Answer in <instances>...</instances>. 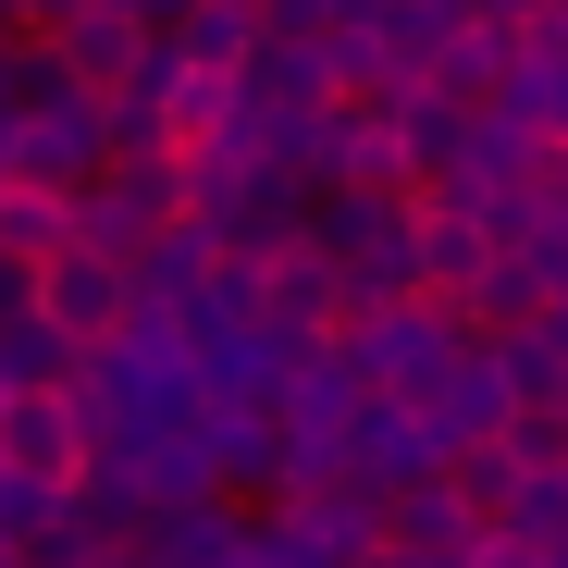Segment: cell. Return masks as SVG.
<instances>
[{"label": "cell", "instance_id": "4fadbf2b", "mask_svg": "<svg viewBox=\"0 0 568 568\" xmlns=\"http://www.w3.org/2000/svg\"><path fill=\"white\" fill-rule=\"evenodd\" d=\"M0 384H74V346L50 322H13V334H0Z\"/></svg>", "mask_w": 568, "mask_h": 568}, {"label": "cell", "instance_id": "ba28073f", "mask_svg": "<svg viewBox=\"0 0 568 568\" xmlns=\"http://www.w3.org/2000/svg\"><path fill=\"white\" fill-rule=\"evenodd\" d=\"M235 556H247V519L223 495H199V507H173V519L136 531V568H235Z\"/></svg>", "mask_w": 568, "mask_h": 568}, {"label": "cell", "instance_id": "7c38bea8", "mask_svg": "<svg viewBox=\"0 0 568 568\" xmlns=\"http://www.w3.org/2000/svg\"><path fill=\"white\" fill-rule=\"evenodd\" d=\"M50 247H74V223H62V199H13V185H0V260H50Z\"/></svg>", "mask_w": 568, "mask_h": 568}, {"label": "cell", "instance_id": "3957f363", "mask_svg": "<svg viewBox=\"0 0 568 568\" xmlns=\"http://www.w3.org/2000/svg\"><path fill=\"white\" fill-rule=\"evenodd\" d=\"M87 457H100V445H87V420H74L62 384H13V396H0V483H26V495H74Z\"/></svg>", "mask_w": 568, "mask_h": 568}, {"label": "cell", "instance_id": "2e32d148", "mask_svg": "<svg viewBox=\"0 0 568 568\" xmlns=\"http://www.w3.org/2000/svg\"><path fill=\"white\" fill-rule=\"evenodd\" d=\"M13 322H38V297H26V260H0V334Z\"/></svg>", "mask_w": 568, "mask_h": 568}, {"label": "cell", "instance_id": "8fae6325", "mask_svg": "<svg viewBox=\"0 0 568 568\" xmlns=\"http://www.w3.org/2000/svg\"><path fill=\"white\" fill-rule=\"evenodd\" d=\"M495 531H507L519 556H556V544H568V457H556V469H519V495H507Z\"/></svg>", "mask_w": 568, "mask_h": 568}, {"label": "cell", "instance_id": "7a4b0ae2", "mask_svg": "<svg viewBox=\"0 0 568 568\" xmlns=\"http://www.w3.org/2000/svg\"><path fill=\"white\" fill-rule=\"evenodd\" d=\"M62 223H74V247H87V260H136L161 223H185V173H173V149H112V161H100V185H87Z\"/></svg>", "mask_w": 568, "mask_h": 568}, {"label": "cell", "instance_id": "30bf717a", "mask_svg": "<svg viewBox=\"0 0 568 568\" xmlns=\"http://www.w3.org/2000/svg\"><path fill=\"white\" fill-rule=\"evenodd\" d=\"M469 544H483V531L457 519V495H445V483L384 495V556H408V568H420V556H469Z\"/></svg>", "mask_w": 568, "mask_h": 568}, {"label": "cell", "instance_id": "9c48e42d", "mask_svg": "<svg viewBox=\"0 0 568 568\" xmlns=\"http://www.w3.org/2000/svg\"><path fill=\"white\" fill-rule=\"evenodd\" d=\"M495 384H507V420L519 408L531 420H568V346H556V322H531V334L495 346Z\"/></svg>", "mask_w": 568, "mask_h": 568}, {"label": "cell", "instance_id": "5b68a950", "mask_svg": "<svg viewBox=\"0 0 568 568\" xmlns=\"http://www.w3.org/2000/svg\"><path fill=\"white\" fill-rule=\"evenodd\" d=\"M26 297H38V322L87 358V346H112L124 322H136V297H124V260H87V247H50L38 272H26Z\"/></svg>", "mask_w": 568, "mask_h": 568}, {"label": "cell", "instance_id": "277c9868", "mask_svg": "<svg viewBox=\"0 0 568 568\" xmlns=\"http://www.w3.org/2000/svg\"><path fill=\"white\" fill-rule=\"evenodd\" d=\"M433 469H445V445H433V420H420V408L358 396V420H346V457H334V483H346V495H371V507H384V495H420Z\"/></svg>", "mask_w": 568, "mask_h": 568}, {"label": "cell", "instance_id": "6da1fadb", "mask_svg": "<svg viewBox=\"0 0 568 568\" xmlns=\"http://www.w3.org/2000/svg\"><path fill=\"white\" fill-rule=\"evenodd\" d=\"M100 161H112V124H100V100H74V87H50V62H38V87H26V112H13V136H0V185L13 199H87L100 185Z\"/></svg>", "mask_w": 568, "mask_h": 568}, {"label": "cell", "instance_id": "5bb4252c", "mask_svg": "<svg viewBox=\"0 0 568 568\" xmlns=\"http://www.w3.org/2000/svg\"><path fill=\"white\" fill-rule=\"evenodd\" d=\"M495 457H507V469H556V457H568V420H531V408H519V420L495 433Z\"/></svg>", "mask_w": 568, "mask_h": 568}, {"label": "cell", "instance_id": "8992f818", "mask_svg": "<svg viewBox=\"0 0 568 568\" xmlns=\"http://www.w3.org/2000/svg\"><path fill=\"white\" fill-rule=\"evenodd\" d=\"M38 62H50V87H74V100H112V87L149 62V26H124V13H74Z\"/></svg>", "mask_w": 568, "mask_h": 568}, {"label": "cell", "instance_id": "52a82bcc", "mask_svg": "<svg viewBox=\"0 0 568 568\" xmlns=\"http://www.w3.org/2000/svg\"><path fill=\"white\" fill-rule=\"evenodd\" d=\"M161 62H173V74H211V87H235V74L260 62V26H247V13H223V0H185V13L161 26Z\"/></svg>", "mask_w": 568, "mask_h": 568}, {"label": "cell", "instance_id": "9a60e30c", "mask_svg": "<svg viewBox=\"0 0 568 568\" xmlns=\"http://www.w3.org/2000/svg\"><path fill=\"white\" fill-rule=\"evenodd\" d=\"M87 13H124V26H149V38H161V26L185 13V0H87Z\"/></svg>", "mask_w": 568, "mask_h": 568}]
</instances>
